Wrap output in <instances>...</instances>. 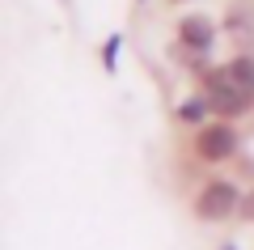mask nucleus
<instances>
[{"label":"nucleus","mask_w":254,"mask_h":250,"mask_svg":"<svg viewBox=\"0 0 254 250\" xmlns=\"http://www.w3.org/2000/svg\"><path fill=\"white\" fill-rule=\"evenodd\" d=\"M203 85H208V102H212L216 115H246L250 102H254L250 93L229 77V68H212L208 77H203Z\"/></svg>","instance_id":"f257e3e1"},{"label":"nucleus","mask_w":254,"mask_h":250,"mask_svg":"<svg viewBox=\"0 0 254 250\" xmlns=\"http://www.w3.org/2000/svg\"><path fill=\"white\" fill-rule=\"evenodd\" d=\"M242 199L246 195H237L233 182L216 178V182H208V187L199 191V199H195V216H199V221H229L233 212H242Z\"/></svg>","instance_id":"f03ea898"},{"label":"nucleus","mask_w":254,"mask_h":250,"mask_svg":"<svg viewBox=\"0 0 254 250\" xmlns=\"http://www.w3.org/2000/svg\"><path fill=\"white\" fill-rule=\"evenodd\" d=\"M195 153L203 161H225L237 153V132L229 123H203L199 136H195Z\"/></svg>","instance_id":"7ed1b4c3"},{"label":"nucleus","mask_w":254,"mask_h":250,"mask_svg":"<svg viewBox=\"0 0 254 250\" xmlns=\"http://www.w3.org/2000/svg\"><path fill=\"white\" fill-rule=\"evenodd\" d=\"M225 30H229V38H233L246 55L254 51V4L250 0H233V4L225 9Z\"/></svg>","instance_id":"20e7f679"},{"label":"nucleus","mask_w":254,"mask_h":250,"mask_svg":"<svg viewBox=\"0 0 254 250\" xmlns=\"http://www.w3.org/2000/svg\"><path fill=\"white\" fill-rule=\"evenodd\" d=\"M212 21L208 17H199V13H187V17L178 21V38H182V47H190V51H203L208 55V47H212Z\"/></svg>","instance_id":"39448f33"},{"label":"nucleus","mask_w":254,"mask_h":250,"mask_svg":"<svg viewBox=\"0 0 254 250\" xmlns=\"http://www.w3.org/2000/svg\"><path fill=\"white\" fill-rule=\"evenodd\" d=\"M225 68H229V77H233L237 85H242V89L254 98V55H246V51H242V55H233Z\"/></svg>","instance_id":"423d86ee"},{"label":"nucleus","mask_w":254,"mask_h":250,"mask_svg":"<svg viewBox=\"0 0 254 250\" xmlns=\"http://www.w3.org/2000/svg\"><path fill=\"white\" fill-rule=\"evenodd\" d=\"M208 110H212L208 98H190V102H182L178 119H182V123H203V115H208Z\"/></svg>","instance_id":"0eeeda50"},{"label":"nucleus","mask_w":254,"mask_h":250,"mask_svg":"<svg viewBox=\"0 0 254 250\" xmlns=\"http://www.w3.org/2000/svg\"><path fill=\"white\" fill-rule=\"evenodd\" d=\"M115 55H119V38H110L106 43V68H115Z\"/></svg>","instance_id":"6e6552de"},{"label":"nucleus","mask_w":254,"mask_h":250,"mask_svg":"<svg viewBox=\"0 0 254 250\" xmlns=\"http://www.w3.org/2000/svg\"><path fill=\"white\" fill-rule=\"evenodd\" d=\"M242 216H246V221H254V191L242 199Z\"/></svg>","instance_id":"1a4fd4ad"},{"label":"nucleus","mask_w":254,"mask_h":250,"mask_svg":"<svg viewBox=\"0 0 254 250\" xmlns=\"http://www.w3.org/2000/svg\"><path fill=\"white\" fill-rule=\"evenodd\" d=\"M225 250H233V246H225Z\"/></svg>","instance_id":"9d476101"}]
</instances>
